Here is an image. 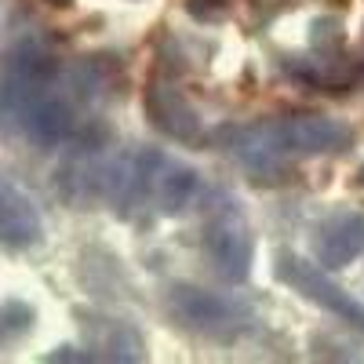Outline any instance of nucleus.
Instances as JSON below:
<instances>
[{"label":"nucleus","instance_id":"f257e3e1","mask_svg":"<svg viewBox=\"0 0 364 364\" xmlns=\"http://www.w3.org/2000/svg\"><path fill=\"white\" fill-rule=\"evenodd\" d=\"M350 142H353V128L328 113H295L281 120H266V124L223 132V149H230L237 164H245L255 178L281 175L288 171L291 161L346 154Z\"/></svg>","mask_w":364,"mask_h":364},{"label":"nucleus","instance_id":"f03ea898","mask_svg":"<svg viewBox=\"0 0 364 364\" xmlns=\"http://www.w3.org/2000/svg\"><path fill=\"white\" fill-rule=\"evenodd\" d=\"M66 66L48 41L22 37L0 55V139H29V128L63 84Z\"/></svg>","mask_w":364,"mask_h":364},{"label":"nucleus","instance_id":"7ed1b4c3","mask_svg":"<svg viewBox=\"0 0 364 364\" xmlns=\"http://www.w3.org/2000/svg\"><path fill=\"white\" fill-rule=\"evenodd\" d=\"M197 197V171L190 164L171 161L161 149H139L128 161H117L109 200L120 215L154 211V215H178Z\"/></svg>","mask_w":364,"mask_h":364},{"label":"nucleus","instance_id":"20e7f679","mask_svg":"<svg viewBox=\"0 0 364 364\" xmlns=\"http://www.w3.org/2000/svg\"><path fill=\"white\" fill-rule=\"evenodd\" d=\"M200 252L219 284L237 288L248 281L252 262H255V237H252L245 211H240V204L230 193L208 197L204 226H200Z\"/></svg>","mask_w":364,"mask_h":364},{"label":"nucleus","instance_id":"39448f33","mask_svg":"<svg viewBox=\"0 0 364 364\" xmlns=\"http://www.w3.org/2000/svg\"><path fill=\"white\" fill-rule=\"evenodd\" d=\"M164 310L168 317L204 339H233L252 324V310L240 299L223 295V291H208L197 284H175L164 295Z\"/></svg>","mask_w":364,"mask_h":364},{"label":"nucleus","instance_id":"423d86ee","mask_svg":"<svg viewBox=\"0 0 364 364\" xmlns=\"http://www.w3.org/2000/svg\"><path fill=\"white\" fill-rule=\"evenodd\" d=\"M273 273H277V281L288 284L295 295H302L306 302L321 306L324 314L346 321L350 328H357L360 336H364V302H357L350 291H343V288L324 273V266L306 262L302 255L281 248V252H277V262H273Z\"/></svg>","mask_w":364,"mask_h":364},{"label":"nucleus","instance_id":"0eeeda50","mask_svg":"<svg viewBox=\"0 0 364 364\" xmlns=\"http://www.w3.org/2000/svg\"><path fill=\"white\" fill-rule=\"evenodd\" d=\"M146 117L161 135H168L175 142H197L204 135V120H200L197 106L171 80H161V77H154L146 87Z\"/></svg>","mask_w":364,"mask_h":364},{"label":"nucleus","instance_id":"6e6552de","mask_svg":"<svg viewBox=\"0 0 364 364\" xmlns=\"http://www.w3.org/2000/svg\"><path fill=\"white\" fill-rule=\"evenodd\" d=\"M44 240V219L18 182H11L8 175H0V248H33Z\"/></svg>","mask_w":364,"mask_h":364},{"label":"nucleus","instance_id":"1a4fd4ad","mask_svg":"<svg viewBox=\"0 0 364 364\" xmlns=\"http://www.w3.org/2000/svg\"><path fill=\"white\" fill-rule=\"evenodd\" d=\"M314 255L324 269H343L364 255V215L353 208L328 215L314 233Z\"/></svg>","mask_w":364,"mask_h":364},{"label":"nucleus","instance_id":"9d476101","mask_svg":"<svg viewBox=\"0 0 364 364\" xmlns=\"http://www.w3.org/2000/svg\"><path fill=\"white\" fill-rule=\"evenodd\" d=\"M33 306H26V302L18 299H8V302H0V346H8V343H18L29 328H33Z\"/></svg>","mask_w":364,"mask_h":364},{"label":"nucleus","instance_id":"9b49d317","mask_svg":"<svg viewBox=\"0 0 364 364\" xmlns=\"http://www.w3.org/2000/svg\"><path fill=\"white\" fill-rule=\"evenodd\" d=\"M186 11L197 22H223L230 15V0H186Z\"/></svg>","mask_w":364,"mask_h":364},{"label":"nucleus","instance_id":"f8f14e48","mask_svg":"<svg viewBox=\"0 0 364 364\" xmlns=\"http://www.w3.org/2000/svg\"><path fill=\"white\" fill-rule=\"evenodd\" d=\"M51 8H73V0H48Z\"/></svg>","mask_w":364,"mask_h":364},{"label":"nucleus","instance_id":"ddd939ff","mask_svg":"<svg viewBox=\"0 0 364 364\" xmlns=\"http://www.w3.org/2000/svg\"><path fill=\"white\" fill-rule=\"evenodd\" d=\"M360 182H364V168H360Z\"/></svg>","mask_w":364,"mask_h":364}]
</instances>
